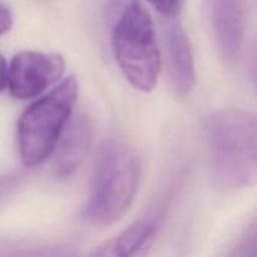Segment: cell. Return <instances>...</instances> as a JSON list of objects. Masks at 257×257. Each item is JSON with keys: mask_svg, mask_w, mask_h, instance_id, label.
Returning <instances> with one entry per match:
<instances>
[{"mask_svg": "<svg viewBox=\"0 0 257 257\" xmlns=\"http://www.w3.org/2000/svg\"><path fill=\"white\" fill-rule=\"evenodd\" d=\"M77 97L78 79L70 75L23 112L18 122V145L25 166H38L52 156Z\"/></svg>", "mask_w": 257, "mask_h": 257, "instance_id": "cell-4", "label": "cell"}, {"mask_svg": "<svg viewBox=\"0 0 257 257\" xmlns=\"http://www.w3.org/2000/svg\"><path fill=\"white\" fill-rule=\"evenodd\" d=\"M163 24L166 49L168 55L171 77L178 94L186 95L196 82L195 58L192 45L185 29L176 18H165Z\"/></svg>", "mask_w": 257, "mask_h": 257, "instance_id": "cell-8", "label": "cell"}, {"mask_svg": "<svg viewBox=\"0 0 257 257\" xmlns=\"http://www.w3.org/2000/svg\"><path fill=\"white\" fill-rule=\"evenodd\" d=\"M163 18H177L182 9L183 0H148Z\"/></svg>", "mask_w": 257, "mask_h": 257, "instance_id": "cell-11", "label": "cell"}, {"mask_svg": "<svg viewBox=\"0 0 257 257\" xmlns=\"http://www.w3.org/2000/svg\"><path fill=\"white\" fill-rule=\"evenodd\" d=\"M0 257H73L65 246H19L0 242Z\"/></svg>", "mask_w": 257, "mask_h": 257, "instance_id": "cell-10", "label": "cell"}, {"mask_svg": "<svg viewBox=\"0 0 257 257\" xmlns=\"http://www.w3.org/2000/svg\"><path fill=\"white\" fill-rule=\"evenodd\" d=\"M92 145V128L82 114L70 117L63 130L54 151L52 170L59 178H65L78 170Z\"/></svg>", "mask_w": 257, "mask_h": 257, "instance_id": "cell-7", "label": "cell"}, {"mask_svg": "<svg viewBox=\"0 0 257 257\" xmlns=\"http://www.w3.org/2000/svg\"><path fill=\"white\" fill-rule=\"evenodd\" d=\"M213 33L222 59L235 65L242 54L248 20V0H210Z\"/></svg>", "mask_w": 257, "mask_h": 257, "instance_id": "cell-6", "label": "cell"}, {"mask_svg": "<svg viewBox=\"0 0 257 257\" xmlns=\"http://www.w3.org/2000/svg\"><path fill=\"white\" fill-rule=\"evenodd\" d=\"M141 177L137 153L122 141H108L102 146L95 163L92 195L85 218L97 227L119 221L135 201Z\"/></svg>", "mask_w": 257, "mask_h": 257, "instance_id": "cell-2", "label": "cell"}, {"mask_svg": "<svg viewBox=\"0 0 257 257\" xmlns=\"http://www.w3.org/2000/svg\"><path fill=\"white\" fill-rule=\"evenodd\" d=\"M153 235L155 225L152 222L138 221L102 243L88 257H145Z\"/></svg>", "mask_w": 257, "mask_h": 257, "instance_id": "cell-9", "label": "cell"}, {"mask_svg": "<svg viewBox=\"0 0 257 257\" xmlns=\"http://www.w3.org/2000/svg\"><path fill=\"white\" fill-rule=\"evenodd\" d=\"M7 62H5L4 57L0 54V92L5 88L7 85Z\"/></svg>", "mask_w": 257, "mask_h": 257, "instance_id": "cell-13", "label": "cell"}, {"mask_svg": "<svg viewBox=\"0 0 257 257\" xmlns=\"http://www.w3.org/2000/svg\"><path fill=\"white\" fill-rule=\"evenodd\" d=\"M64 58L57 53L20 52L7 70V85L15 99L39 97L63 77Z\"/></svg>", "mask_w": 257, "mask_h": 257, "instance_id": "cell-5", "label": "cell"}, {"mask_svg": "<svg viewBox=\"0 0 257 257\" xmlns=\"http://www.w3.org/2000/svg\"><path fill=\"white\" fill-rule=\"evenodd\" d=\"M13 25V15L9 8L0 3V35L5 34Z\"/></svg>", "mask_w": 257, "mask_h": 257, "instance_id": "cell-12", "label": "cell"}, {"mask_svg": "<svg viewBox=\"0 0 257 257\" xmlns=\"http://www.w3.org/2000/svg\"><path fill=\"white\" fill-rule=\"evenodd\" d=\"M211 171L216 185L228 190L250 186L256 177V118L246 110L226 108L207 118Z\"/></svg>", "mask_w": 257, "mask_h": 257, "instance_id": "cell-1", "label": "cell"}, {"mask_svg": "<svg viewBox=\"0 0 257 257\" xmlns=\"http://www.w3.org/2000/svg\"><path fill=\"white\" fill-rule=\"evenodd\" d=\"M115 60L125 79L138 90L155 89L161 72V53L150 12L131 0L112 33Z\"/></svg>", "mask_w": 257, "mask_h": 257, "instance_id": "cell-3", "label": "cell"}]
</instances>
